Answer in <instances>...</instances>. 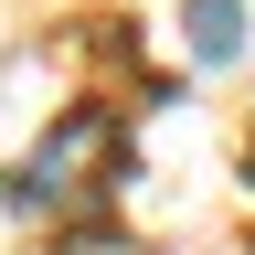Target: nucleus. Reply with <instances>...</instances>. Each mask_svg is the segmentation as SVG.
<instances>
[{"mask_svg": "<svg viewBox=\"0 0 255 255\" xmlns=\"http://www.w3.org/2000/svg\"><path fill=\"white\" fill-rule=\"evenodd\" d=\"M96 149H107V128H96V117H75V128L53 138V159H32V170H11V213H43V202H53V191L75 181V170H85Z\"/></svg>", "mask_w": 255, "mask_h": 255, "instance_id": "obj_1", "label": "nucleus"}, {"mask_svg": "<svg viewBox=\"0 0 255 255\" xmlns=\"http://www.w3.org/2000/svg\"><path fill=\"white\" fill-rule=\"evenodd\" d=\"M181 43H191V64H245V0H181Z\"/></svg>", "mask_w": 255, "mask_h": 255, "instance_id": "obj_2", "label": "nucleus"}]
</instances>
